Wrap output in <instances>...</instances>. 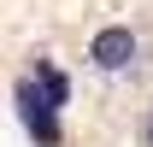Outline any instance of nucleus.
Listing matches in <instances>:
<instances>
[{"mask_svg": "<svg viewBox=\"0 0 153 147\" xmlns=\"http://www.w3.org/2000/svg\"><path fill=\"white\" fill-rule=\"evenodd\" d=\"M135 147H153V100L141 106V118H135Z\"/></svg>", "mask_w": 153, "mask_h": 147, "instance_id": "2", "label": "nucleus"}, {"mask_svg": "<svg viewBox=\"0 0 153 147\" xmlns=\"http://www.w3.org/2000/svg\"><path fill=\"white\" fill-rule=\"evenodd\" d=\"M153 65V41L141 24L130 18H106L88 30V41H82V71L94 76V82H135V76Z\"/></svg>", "mask_w": 153, "mask_h": 147, "instance_id": "1", "label": "nucleus"}]
</instances>
